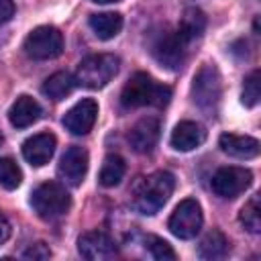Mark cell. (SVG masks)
Segmentation results:
<instances>
[{
  "label": "cell",
  "mask_w": 261,
  "mask_h": 261,
  "mask_svg": "<svg viewBox=\"0 0 261 261\" xmlns=\"http://www.w3.org/2000/svg\"><path fill=\"white\" fill-rule=\"evenodd\" d=\"M173 188H175V177L169 171L149 173L145 177H139L137 184L133 186L130 204L137 212L151 216L167 204L169 196L173 194Z\"/></svg>",
  "instance_id": "cell-1"
},
{
  "label": "cell",
  "mask_w": 261,
  "mask_h": 261,
  "mask_svg": "<svg viewBox=\"0 0 261 261\" xmlns=\"http://www.w3.org/2000/svg\"><path fill=\"white\" fill-rule=\"evenodd\" d=\"M171 100V88L155 82L151 75L137 71L122 88L120 92V104L122 108H141V106H155L163 108Z\"/></svg>",
  "instance_id": "cell-2"
},
{
  "label": "cell",
  "mask_w": 261,
  "mask_h": 261,
  "mask_svg": "<svg viewBox=\"0 0 261 261\" xmlns=\"http://www.w3.org/2000/svg\"><path fill=\"white\" fill-rule=\"evenodd\" d=\"M118 65H120V59L112 53L90 55L80 61L73 75L75 84L88 90H100L118 73Z\"/></svg>",
  "instance_id": "cell-3"
},
{
  "label": "cell",
  "mask_w": 261,
  "mask_h": 261,
  "mask_svg": "<svg viewBox=\"0 0 261 261\" xmlns=\"http://www.w3.org/2000/svg\"><path fill=\"white\" fill-rule=\"evenodd\" d=\"M31 206L37 212L39 218L57 220L69 210L71 198H69L65 186H61L59 181H45V184H41L33 190Z\"/></svg>",
  "instance_id": "cell-4"
},
{
  "label": "cell",
  "mask_w": 261,
  "mask_h": 261,
  "mask_svg": "<svg viewBox=\"0 0 261 261\" xmlns=\"http://www.w3.org/2000/svg\"><path fill=\"white\" fill-rule=\"evenodd\" d=\"M222 96V80L214 63H204L192 82V100L198 108L212 114L218 108Z\"/></svg>",
  "instance_id": "cell-5"
},
{
  "label": "cell",
  "mask_w": 261,
  "mask_h": 261,
  "mask_svg": "<svg viewBox=\"0 0 261 261\" xmlns=\"http://www.w3.org/2000/svg\"><path fill=\"white\" fill-rule=\"evenodd\" d=\"M22 49L37 61L55 59L63 53V35L55 27H37L27 35Z\"/></svg>",
  "instance_id": "cell-6"
},
{
  "label": "cell",
  "mask_w": 261,
  "mask_h": 261,
  "mask_svg": "<svg viewBox=\"0 0 261 261\" xmlns=\"http://www.w3.org/2000/svg\"><path fill=\"white\" fill-rule=\"evenodd\" d=\"M188 43L179 37L177 31H159L151 39V55L167 69L181 67L186 59Z\"/></svg>",
  "instance_id": "cell-7"
},
{
  "label": "cell",
  "mask_w": 261,
  "mask_h": 261,
  "mask_svg": "<svg viewBox=\"0 0 261 261\" xmlns=\"http://www.w3.org/2000/svg\"><path fill=\"white\" fill-rule=\"evenodd\" d=\"M202 222H204V216H202L200 204L194 198H186L171 212V216L167 220V228L177 239L188 241V239H194L200 232Z\"/></svg>",
  "instance_id": "cell-8"
},
{
  "label": "cell",
  "mask_w": 261,
  "mask_h": 261,
  "mask_svg": "<svg viewBox=\"0 0 261 261\" xmlns=\"http://www.w3.org/2000/svg\"><path fill=\"white\" fill-rule=\"evenodd\" d=\"M251 181H253V173L247 167H239V165L220 167L212 175V192L218 198L232 200L241 196L251 186Z\"/></svg>",
  "instance_id": "cell-9"
},
{
  "label": "cell",
  "mask_w": 261,
  "mask_h": 261,
  "mask_svg": "<svg viewBox=\"0 0 261 261\" xmlns=\"http://www.w3.org/2000/svg\"><path fill=\"white\" fill-rule=\"evenodd\" d=\"M77 251L84 259H90V261H106L118 255L116 243L102 230L84 232L77 239Z\"/></svg>",
  "instance_id": "cell-10"
},
{
  "label": "cell",
  "mask_w": 261,
  "mask_h": 261,
  "mask_svg": "<svg viewBox=\"0 0 261 261\" xmlns=\"http://www.w3.org/2000/svg\"><path fill=\"white\" fill-rule=\"evenodd\" d=\"M96 118H98V104H96V100L84 98V100H80L77 104H73V106L65 112V116H63V126H65L71 135L82 137V135H88V133L92 130Z\"/></svg>",
  "instance_id": "cell-11"
},
{
  "label": "cell",
  "mask_w": 261,
  "mask_h": 261,
  "mask_svg": "<svg viewBox=\"0 0 261 261\" xmlns=\"http://www.w3.org/2000/svg\"><path fill=\"white\" fill-rule=\"evenodd\" d=\"M57 173L63 184L67 186H80L88 173V153L82 147H69L57 167Z\"/></svg>",
  "instance_id": "cell-12"
},
{
  "label": "cell",
  "mask_w": 261,
  "mask_h": 261,
  "mask_svg": "<svg viewBox=\"0 0 261 261\" xmlns=\"http://www.w3.org/2000/svg\"><path fill=\"white\" fill-rule=\"evenodd\" d=\"M159 135H161L159 120L155 116H145L139 122H135V126L130 128L128 143H130L133 151H137V153H149L157 145Z\"/></svg>",
  "instance_id": "cell-13"
},
{
  "label": "cell",
  "mask_w": 261,
  "mask_h": 261,
  "mask_svg": "<svg viewBox=\"0 0 261 261\" xmlns=\"http://www.w3.org/2000/svg\"><path fill=\"white\" fill-rule=\"evenodd\" d=\"M55 137L51 133H39V135H33L29 137L24 143H22V157L35 165V167H41L45 163H49V159L53 157L55 153Z\"/></svg>",
  "instance_id": "cell-14"
},
{
  "label": "cell",
  "mask_w": 261,
  "mask_h": 261,
  "mask_svg": "<svg viewBox=\"0 0 261 261\" xmlns=\"http://www.w3.org/2000/svg\"><path fill=\"white\" fill-rule=\"evenodd\" d=\"M206 141V128L194 120H181L171 133V147L175 151H194Z\"/></svg>",
  "instance_id": "cell-15"
},
{
  "label": "cell",
  "mask_w": 261,
  "mask_h": 261,
  "mask_svg": "<svg viewBox=\"0 0 261 261\" xmlns=\"http://www.w3.org/2000/svg\"><path fill=\"white\" fill-rule=\"evenodd\" d=\"M218 147L237 159H253L259 155V141L255 137L249 135H232V133H224L218 139Z\"/></svg>",
  "instance_id": "cell-16"
},
{
  "label": "cell",
  "mask_w": 261,
  "mask_h": 261,
  "mask_svg": "<svg viewBox=\"0 0 261 261\" xmlns=\"http://www.w3.org/2000/svg\"><path fill=\"white\" fill-rule=\"evenodd\" d=\"M41 104L35 100V98H31V96H18L16 98V102L10 106V110H8V120H10V124L12 126H16V128H27V126H31V124H35L39 118H41Z\"/></svg>",
  "instance_id": "cell-17"
},
{
  "label": "cell",
  "mask_w": 261,
  "mask_h": 261,
  "mask_svg": "<svg viewBox=\"0 0 261 261\" xmlns=\"http://www.w3.org/2000/svg\"><path fill=\"white\" fill-rule=\"evenodd\" d=\"M88 24L98 39L108 41L120 33L124 20H122V14H118V12H98L88 18Z\"/></svg>",
  "instance_id": "cell-18"
},
{
  "label": "cell",
  "mask_w": 261,
  "mask_h": 261,
  "mask_svg": "<svg viewBox=\"0 0 261 261\" xmlns=\"http://www.w3.org/2000/svg\"><path fill=\"white\" fill-rule=\"evenodd\" d=\"M206 29V14L200 10V8H186L184 14H181V20H179V27L175 29L179 33V37L190 45L192 41L200 39L202 33Z\"/></svg>",
  "instance_id": "cell-19"
},
{
  "label": "cell",
  "mask_w": 261,
  "mask_h": 261,
  "mask_svg": "<svg viewBox=\"0 0 261 261\" xmlns=\"http://www.w3.org/2000/svg\"><path fill=\"white\" fill-rule=\"evenodd\" d=\"M198 255L202 259H208V261H216V259H224L228 255V239L220 232V230H210L202 241H200V247H198Z\"/></svg>",
  "instance_id": "cell-20"
},
{
  "label": "cell",
  "mask_w": 261,
  "mask_h": 261,
  "mask_svg": "<svg viewBox=\"0 0 261 261\" xmlns=\"http://www.w3.org/2000/svg\"><path fill=\"white\" fill-rule=\"evenodd\" d=\"M73 88H75V77L69 71H57L45 80L41 90L51 100H63L65 96L71 94Z\"/></svg>",
  "instance_id": "cell-21"
},
{
  "label": "cell",
  "mask_w": 261,
  "mask_h": 261,
  "mask_svg": "<svg viewBox=\"0 0 261 261\" xmlns=\"http://www.w3.org/2000/svg\"><path fill=\"white\" fill-rule=\"evenodd\" d=\"M124 173H126L124 159L120 155H106L104 161H102V167H100L98 181L104 188H114V186L120 184V179L124 177Z\"/></svg>",
  "instance_id": "cell-22"
},
{
  "label": "cell",
  "mask_w": 261,
  "mask_h": 261,
  "mask_svg": "<svg viewBox=\"0 0 261 261\" xmlns=\"http://www.w3.org/2000/svg\"><path fill=\"white\" fill-rule=\"evenodd\" d=\"M22 181V171L20 167L10 159V157H2L0 159V186L4 190H16Z\"/></svg>",
  "instance_id": "cell-23"
},
{
  "label": "cell",
  "mask_w": 261,
  "mask_h": 261,
  "mask_svg": "<svg viewBox=\"0 0 261 261\" xmlns=\"http://www.w3.org/2000/svg\"><path fill=\"white\" fill-rule=\"evenodd\" d=\"M239 220H241V224H243L249 232H259V230H261V214H259V198H257V196H253V198L241 208Z\"/></svg>",
  "instance_id": "cell-24"
},
{
  "label": "cell",
  "mask_w": 261,
  "mask_h": 261,
  "mask_svg": "<svg viewBox=\"0 0 261 261\" xmlns=\"http://www.w3.org/2000/svg\"><path fill=\"white\" fill-rule=\"evenodd\" d=\"M145 247H147V251L151 253V257L157 259V261H173V259H175V253H173L171 245L165 243V241L159 239V237H153V234L145 237Z\"/></svg>",
  "instance_id": "cell-25"
},
{
  "label": "cell",
  "mask_w": 261,
  "mask_h": 261,
  "mask_svg": "<svg viewBox=\"0 0 261 261\" xmlns=\"http://www.w3.org/2000/svg\"><path fill=\"white\" fill-rule=\"evenodd\" d=\"M241 100H243V104L249 106V108H253V106L259 102V69L251 71V73L245 77V86H243Z\"/></svg>",
  "instance_id": "cell-26"
},
{
  "label": "cell",
  "mask_w": 261,
  "mask_h": 261,
  "mask_svg": "<svg viewBox=\"0 0 261 261\" xmlns=\"http://www.w3.org/2000/svg\"><path fill=\"white\" fill-rule=\"evenodd\" d=\"M22 257H27V259H49L51 257V251L45 247V243H35V245H31L22 253Z\"/></svg>",
  "instance_id": "cell-27"
},
{
  "label": "cell",
  "mask_w": 261,
  "mask_h": 261,
  "mask_svg": "<svg viewBox=\"0 0 261 261\" xmlns=\"http://www.w3.org/2000/svg\"><path fill=\"white\" fill-rule=\"evenodd\" d=\"M14 16V2L12 0H0V27L6 24Z\"/></svg>",
  "instance_id": "cell-28"
},
{
  "label": "cell",
  "mask_w": 261,
  "mask_h": 261,
  "mask_svg": "<svg viewBox=\"0 0 261 261\" xmlns=\"http://www.w3.org/2000/svg\"><path fill=\"white\" fill-rule=\"evenodd\" d=\"M8 237H10V224H8V220L0 214V245L6 243Z\"/></svg>",
  "instance_id": "cell-29"
},
{
  "label": "cell",
  "mask_w": 261,
  "mask_h": 261,
  "mask_svg": "<svg viewBox=\"0 0 261 261\" xmlns=\"http://www.w3.org/2000/svg\"><path fill=\"white\" fill-rule=\"evenodd\" d=\"M94 2H98V4H110V2H120V0H94Z\"/></svg>",
  "instance_id": "cell-30"
},
{
  "label": "cell",
  "mask_w": 261,
  "mask_h": 261,
  "mask_svg": "<svg viewBox=\"0 0 261 261\" xmlns=\"http://www.w3.org/2000/svg\"><path fill=\"white\" fill-rule=\"evenodd\" d=\"M0 145H2V135H0Z\"/></svg>",
  "instance_id": "cell-31"
}]
</instances>
